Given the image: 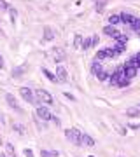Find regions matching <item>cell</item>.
<instances>
[{
  "label": "cell",
  "instance_id": "obj_28",
  "mask_svg": "<svg viewBox=\"0 0 140 157\" xmlns=\"http://www.w3.org/2000/svg\"><path fill=\"white\" fill-rule=\"evenodd\" d=\"M96 44H98V37L93 35V37H91V45H96Z\"/></svg>",
  "mask_w": 140,
  "mask_h": 157
},
{
  "label": "cell",
  "instance_id": "obj_26",
  "mask_svg": "<svg viewBox=\"0 0 140 157\" xmlns=\"http://www.w3.org/2000/svg\"><path fill=\"white\" fill-rule=\"evenodd\" d=\"M9 9V6H7L6 0H0V11H7Z\"/></svg>",
  "mask_w": 140,
  "mask_h": 157
},
{
  "label": "cell",
  "instance_id": "obj_33",
  "mask_svg": "<svg viewBox=\"0 0 140 157\" xmlns=\"http://www.w3.org/2000/svg\"><path fill=\"white\" fill-rule=\"evenodd\" d=\"M0 140H2V138H0Z\"/></svg>",
  "mask_w": 140,
  "mask_h": 157
},
{
  "label": "cell",
  "instance_id": "obj_30",
  "mask_svg": "<svg viewBox=\"0 0 140 157\" xmlns=\"http://www.w3.org/2000/svg\"><path fill=\"white\" fill-rule=\"evenodd\" d=\"M9 12H11V17H12V21H14V17H16V11H14V9H9Z\"/></svg>",
  "mask_w": 140,
  "mask_h": 157
},
{
  "label": "cell",
  "instance_id": "obj_12",
  "mask_svg": "<svg viewBox=\"0 0 140 157\" xmlns=\"http://www.w3.org/2000/svg\"><path fill=\"white\" fill-rule=\"evenodd\" d=\"M133 19H135V17L131 16V14H128V12H123V14H121V21H123L124 25H131Z\"/></svg>",
  "mask_w": 140,
  "mask_h": 157
},
{
  "label": "cell",
  "instance_id": "obj_7",
  "mask_svg": "<svg viewBox=\"0 0 140 157\" xmlns=\"http://www.w3.org/2000/svg\"><path fill=\"white\" fill-rule=\"evenodd\" d=\"M103 33L109 35V37H114V39H118V37H119V32H118L116 28H114V26H110V25L103 28Z\"/></svg>",
  "mask_w": 140,
  "mask_h": 157
},
{
  "label": "cell",
  "instance_id": "obj_2",
  "mask_svg": "<svg viewBox=\"0 0 140 157\" xmlns=\"http://www.w3.org/2000/svg\"><path fill=\"white\" fill-rule=\"evenodd\" d=\"M35 100L40 101V103H46V105H53V96L44 89H37L35 91Z\"/></svg>",
  "mask_w": 140,
  "mask_h": 157
},
{
  "label": "cell",
  "instance_id": "obj_4",
  "mask_svg": "<svg viewBox=\"0 0 140 157\" xmlns=\"http://www.w3.org/2000/svg\"><path fill=\"white\" fill-rule=\"evenodd\" d=\"M19 93H21V96H23V100L25 101H28V103H37V100H35V96H34V93H32V89H28V87H21L19 89Z\"/></svg>",
  "mask_w": 140,
  "mask_h": 157
},
{
  "label": "cell",
  "instance_id": "obj_22",
  "mask_svg": "<svg viewBox=\"0 0 140 157\" xmlns=\"http://www.w3.org/2000/svg\"><path fill=\"white\" fill-rule=\"evenodd\" d=\"M58 154L56 152H47V150H42L40 152V157H56Z\"/></svg>",
  "mask_w": 140,
  "mask_h": 157
},
{
  "label": "cell",
  "instance_id": "obj_24",
  "mask_svg": "<svg viewBox=\"0 0 140 157\" xmlns=\"http://www.w3.org/2000/svg\"><path fill=\"white\" fill-rule=\"evenodd\" d=\"M82 47H84V49H90V47H91V39H84L82 40V45H81V49H82Z\"/></svg>",
  "mask_w": 140,
  "mask_h": 157
},
{
  "label": "cell",
  "instance_id": "obj_13",
  "mask_svg": "<svg viewBox=\"0 0 140 157\" xmlns=\"http://www.w3.org/2000/svg\"><path fill=\"white\" fill-rule=\"evenodd\" d=\"M81 145H86V147H95V140L88 135H82V143Z\"/></svg>",
  "mask_w": 140,
  "mask_h": 157
},
{
  "label": "cell",
  "instance_id": "obj_11",
  "mask_svg": "<svg viewBox=\"0 0 140 157\" xmlns=\"http://www.w3.org/2000/svg\"><path fill=\"white\" fill-rule=\"evenodd\" d=\"M53 56H54L56 61H65V54H63V51H62V49H58V47L53 51Z\"/></svg>",
  "mask_w": 140,
  "mask_h": 157
},
{
  "label": "cell",
  "instance_id": "obj_23",
  "mask_svg": "<svg viewBox=\"0 0 140 157\" xmlns=\"http://www.w3.org/2000/svg\"><path fill=\"white\" fill-rule=\"evenodd\" d=\"M105 52H103V51H98V52H96V56H95V61H100V59H105Z\"/></svg>",
  "mask_w": 140,
  "mask_h": 157
},
{
  "label": "cell",
  "instance_id": "obj_31",
  "mask_svg": "<svg viewBox=\"0 0 140 157\" xmlns=\"http://www.w3.org/2000/svg\"><path fill=\"white\" fill-rule=\"evenodd\" d=\"M0 68H4V58L0 56Z\"/></svg>",
  "mask_w": 140,
  "mask_h": 157
},
{
  "label": "cell",
  "instance_id": "obj_17",
  "mask_svg": "<svg viewBox=\"0 0 140 157\" xmlns=\"http://www.w3.org/2000/svg\"><path fill=\"white\" fill-rule=\"evenodd\" d=\"M100 72H103V70H102L100 61H95V63H93V73H95V75H98Z\"/></svg>",
  "mask_w": 140,
  "mask_h": 157
},
{
  "label": "cell",
  "instance_id": "obj_18",
  "mask_svg": "<svg viewBox=\"0 0 140 157\" xmlns=\"http://www.w3.org/2000/svg\"><path fill=\"white\" fill-rule=\"evenodd\" d=\"M12 129H16V131L19 133V135H25V133H26L25 126H21V124H14V126H12Z\"/></svg>",
  "mask_w": 140,
  "mask_h": 157
},
{
  "label": "cell",
  "instance_id": "obj_3",
  "mask_svg": "<svg viewBox=\"0 0 140 157\" xmlns=\"http://www.w3.org/2000/svg\"><path fill=\"white\" fill-rule=\"evenodd\" d=\"M35 117H37V119H42V122H46V121H49V119L53 117V113L47 110V107H42V105H39V107H37V110H35Z\"/></svg>",
  "mask_w": 140,
  "mask_h": 157
},
{
  "label": "cell",
  "instance_id": "obj_14",
  "mask_svg": "<svg viewBox=\"0 0 140 157\" xmlns=\"http://www.w3.org/2000/svg\"><path fill=\"white\" fill-rule=\"evenodd\" d=\"M126 115H128V117H140V110L137 107H131V108L126 110Z\"/></svg>",
  "mask_w": 140,
  "mask_h": 157
},
{
  "label": "cell",
  "instance_id": "obj_8",
  "mask_svg": "<svg viewBox=\"0 0 140 157\" xmlns=\"http://www.w3.org/2000/svg\"><path fill=\"white\" fill-rule=\"evenodd\" d=\"M6 100H7V103H9V107H12L14 110H18V112H21V108L18 107V103H16V98L12 94H6Z\"/></svg>",
  "mask_w": 140,
  "mask_h": 157
},
{
  "label": "cell",
  "instance_id": "obj_6",
  "mask_svg": "<svg viewBox=\"0 0 140 157\" xmlns=\"http://www.w3.org/2000/svg\"><path fill=\"white\" fill-rule=\"evenodd\" d=\"M123 73H124V77H126V78H130V80H131L133 77H137V68L130 67V65H124Z\"/></svg>",
  "mask_w": 140,
  "mask_h": 157
},
{
  "label": "cell",
  "instance_id": "obj_25",
  "mask_svg": "<svg viewBox=\"0 0 140 157\" xmlns=\"http://www.w3.org/2000/svg\"><path fill=\"white\" fill-rule=\"evenodd\" d=\"M131 26H133V30L140 32V19H137V17H135V19H133V23H131Z\"/></svg>",
  "mask_w": 140,
  "mask_h": 157
},
{
  "label": "cell",
  "instance_id": "obj_5",
  "mask_svg": "<svg viewBox=\"0 0 140 157\" xmlns=\"http://www.w3.org/2000/svg\"><path fill=\"white\" fill-rule=\"evenodd\" d=\"M56 78H58L60 82H67L68 80V73H67V70H65L63 67L56 68Z\"/></svg>",
  "mask_w": 140,
  "mask_h": 157
},
{
  "label": "cell",
  "instance_id": "obj_1",
  "mask_svg": "<svg viewBox=\"0 0 140 157\" xmlns=\"http://www.w3.org/2000/svg\"><path fill=\"white\" fill-rule=\"evenodd\" d=\"M65 136H67L68 141H72L74 145H81V143H82V133L75 128L67 129V131H65Z\"/></svg>",
  "mask_w": 140,
  "mask_h": 157
},
{
  "label": "cell",
  "instance_id": "obj_16",
  "mask_svg": "<svg viewBox=\"0 0 140 157\" xmlns=\"http://www.w3.org/2000/svg\"><path fill=\"white\" fill-rule=\"evenodd\" d=\"M81 45H82V37L77 33L74 37V47H75V49H81Z\"/></svg>",
  "mask_w": 140,
  "mask_h": 157
},
{
  "label": "cell",
  "instance_id": "obj_20",
  "mask_svg": "<svg viewBox=\"0 0 140 157\" xmlns=\"http://www.w3.org/2000/svg\"><path fill=\"white\" fill-rule=\"evenodd\" d=\"M6 152H7V157H16V155H14V150H12L11 143H7V145H6Z\"/></svg>",
  "mask_w": 140,
  "mask_h": 157
},
{
  "label": "cell",
  "instance_id": "obj_19",
  "mask_svg": "<svg viewBox=\"0 0 140 157\" xmlns=\"http://www.w3.org/2000/svg\"><path fill=\"white\" fill-rule=\"evenodd\" d=\"M42 72H44V75H46L47 78H49V80H53V82H56V80H58V78H56V75H53V73H51L49 70H46V68H44Z\"/></svg>",
  "mask_w": 140,
  "mask_h": 157
},
{
  "label": "cell",
  "instance_id": "obj_9",
  "mask_svg": "<svg viewBox=\"0 0 140 157\" xmlns=\"http://www.w3.org/2000/svg\"><path fill=\"white\" fill-rule=\"evenodd\" d=\"M54 30L51 28V26H44V40H53L54 39Z\"/></svg>",
  "mask_w": 140,
  "mask_h": 157
},
{
  "label": "cell",
  "instance_id": "obj_27",
  "mask_svg": "<svg viewBox=\"0 0 140 157\" xmlns=\"http://www.w3.org/2000/svg\"><path fill=\"white\" fill-rule=\"evenodd\" d=\"M35 122H37L39 129H44V128H46V124H44V122H40V119H37V117H35Z\"/></svg>",
  "mask_w": 140,
  "mask_h": 157
},
{
  "label": "cell",
  "instance_id": "obj_21",
  "mask_svg": "<svg viewBox=\"0 0 140 157\" xmlns=\"http://www.w3.org/2000/svg\"><path fill=\"white\" fill-rule=\"evenodd\" d=\"M103 6H105V0H96V7H95V9L98 12H102V11H103Z\"/></svg>",
  "mask_w": 140,
  "mask_h": 157
},
{
  "label": "cell",
  "instance_id": "obj_29",
  "mask_svg": "<svg viewBox=\"0 0 140 157\" xmlns=\"http://www.w3.org/2000/svg\"><path fill=\"white\" fill-rule=\"evenodd\" d=\"M25 155L26 157H34V152L30 150V148H26V150H25Z\"/></svg>",
  "mask_w": 140,
  "mask_h": 157
},
{
  "label": "cell",
  "instance_id": "obj_10",
  "mask_svg": "<svg viewBox=\"0 0 140 157\" xmlns=\"http://www.w3.org/2000/svg\"><path fill=\"white\" fill-rule=\"evenodd\" d=\"M103 52H105L107 58H114V56H118L119 54L118 47H107V49H103Z\"/></svg>",
  "mask_w": 140,
  "mask_h": 157
},
{
  "label": "cell",
  "instance_id": "obj_15",
  "mask_svg": "<svg viewBox=\"0 0 140 157\" xmlns=\"http://www.w3.org/2000/svg\"><path fill=\"white\" fill-rule=\"evenodd\" d=\"M109 23H110V26H116L118 23H121V16H118V14H112V16H109Z\"/></svg>",
  "mask_w": 140,
  "mask_h": 157
},
{
  "label": "cell",
  "instance_id": "obj_32",
  "mask_svg": "<svg viewBox=\"0 0 140 157\" xmlns=\"http://www.w3.org/2000/svg\"><path fill=\"white\" fill-rule=\"evenodd\" d=\"M137 108H138V110H140V105H138V107H137Z\"/></svg>",
  "mask_w": 140,
  "mask_h": 157
}]
</instances>
